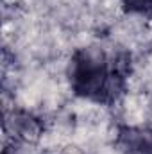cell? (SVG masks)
Returning a JSON list of instances; mask_svg holds the SVG:
<instances>
[{
    "mask_svg": "<svg viewBox=\"0 0 152 154\" xmlns=\"http://www.w3.org/2000/svg\"><path fill=\"white\" fill-rule=\"evenodd\" d=\"M132 56L125 48L81 47L68 61V82L72 93L97 106H114L129 88Z\"/></svg>",
    "mask_w": 152,
    "mask_h": 154,
    "instance_id": "cell-1",
    "label": "cell"
},
{
    "mask_svg": "<svg viewBox=\"0 0 152 154\" xmlns=\"http://www.w3.org/2000/svg\"><path fill=\"white\" fill-rule=\"evenodd\" d=\"M114 145L120 154H152V127L118 124Z\"/></svg>",
    "mask_w": 152,
    "mask_h": 154,
    "instance_id": "cell-2",
    "label": "cell"
},
{
    "mask_svg": "<svg viewBox=\"0 0 152 154\" xmlns=\"http://www.w3.org/2000/svg\"><path fill=\"white\" fill-rule=\"evenodd\" d=\"M120 5L127 14H138V16L152 14V0H120Z\"/></svg>",
    "mask_w": 152,
    "mask_h": 154,
    "instance_id": "cell-3",
    "label": "cell"
},
{
    "mask_svg": "<svg viewBox=\"0 0 152 154\" xmlns=\"http://www.w3.org/2000/svg\"><path fill=\"white\" fill-rule=\"evenodd\" d=\"M4 154H11L9 152V149H4Z\"/></svg>",
    "mask_w": 152,
    "mask_h": 154,
    "instance_id": "cell-4",
    "label": "cell"
}]
</instances>
